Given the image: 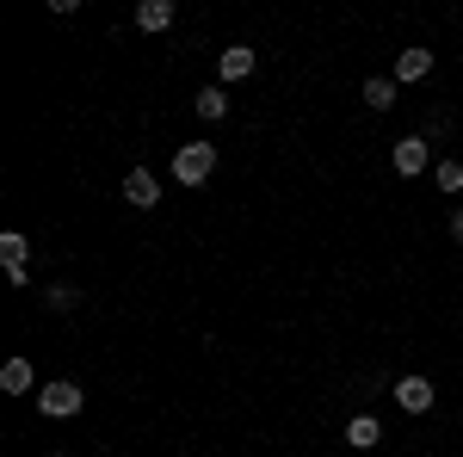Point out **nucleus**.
<instances>
[{"instance_id":"13","label":"nucleus","mask_w":463,"mask_h":457,"mask_svg":"<svg viewBox=\"0 0 463 457\" xmlns=\"http://www.w3.org/2000/svg\"><path fill=\"white\" fill-rule=\"evenodd\" d=\"M364 106H371V111H390L395 106V74H371V81H364Z\"/></svg>"},{"instance_id":"12","label":"nucleus","mask_w":463,"mask_h":457,"mask_svg":"<svg viewBox=\"0 0 463 457\" xmlns=\"http://www.w3.org/2000/svg\"><path fill=\"white\" fill-rule=\"evenodd\" d=\"M174 25V0H143L137 6V32H167Z\"/></svg>"},{"instance_id":"16","label":"nucleus","mask_w":463,"mask_h":457,"mask_svg":"<svg viewBox=\"0 0 463 457\" xmlns=\"http://www.w3.org/2000/svg\"><path fill=\"white\" fill-rule=\"evenodd\" d=\"M451 242H463V205L451 211Z\"/></svg>"},{"instance_id":"8","label":"nucleus","mask_w":463,"mask_h":457,"mask_svg":"<svg viewBox=\"0 0 463 457\" xmlns=\"http://www.w3.org/2000/svg\"><path fill=\"white\" fill-rule=\"evenodd\" d=\"M192 106H198V118H204V124H222V118H229V87H222V81L198 87V100H192Z\"/></svg>"},{"instance_id":"15","label":"nucleus","mask_w":463,"mask_h":457,"mask_svg":"<svg viewBox=\"0 0 463 457\" xmlns=\"http://www.w3.org/2000/svg\"><path fill=\"white\" fill-rule=\"evenodd\" d=\"M43 303H50L56 316H69L74 303H80V290H74V284H50V290H43Z\"/></svg>"},{"instance_id":"6","label":"nucleus","mask_w":463,"mask_h":457,"mask_svg":"<svg viewBox=\"0 0 463 457\" xmlns=\"http://www.w3.org/2000/svg\"><path fill=\"white\" fill-rule=\"evenodd\" d=\"M124 198H130L137 211H155V205H161V186H155V174H148V167H130V174H124Z\"/></svg>"},{"instance_id":"14","label":"nucleus","mask_w":463,"mask_h":457,"mask_svg":"<svg viewBox=\"0 0 463 457\" xmlns=\"http://www.w3.org/2000/svg\"><path fill=\"white\" fill-rule=\"evenodd\" d=\"M432 186H439V192H451V198L463 192V161H458V155H445V161H432Z\"/></svg>"},{"instance_id":"3","label":"nucleus","mask_w":463,"mask_h":457,"mask_svg":"<svg viewBox=\"0 0 463 457\" xmlns=\"http://www.w3.org/2000/svg\"><path fill=\"white\" fill-rule=\"evenodd\" d=\"M0 266H6V279H13V284H32V242H25L19 229L0 235Z\"/></svg>"},{"instance_id":"4","label":"nucleus","mask_w":463,"mask_h":457,"mask_svg":"<svg viewBox=\"0 0 463 457\" xmlns=\"http://www.w3.org/2000/svg\"><path fill=\"white\" fill-rule=\"evenodd\" d=\"M427 167H432V142L427 137H402V142H395V174H402V179L427 174Z\"/></svg>"},{"instance_id":"7","label":"nucleus","mask_w":463,"mask_h":457,"mask_svg":"<svg viewBox=\"0 0 463 457\" xmlns=\"http://www.w3.org/2000/svg\"><path fill=\"white\" fill-rule=\"evenodd\" d=\"M395 402H402V414H432V377H402Z\"/></svg>"},{"instance_id":"2","label":"nucleus","mask_w":463,"mask_h":457,"mask_svg":"<svg viewBox=\"0 0 463 457\" xmlns=\"http://www.w3.org/2000/svg\"><path fill=\"white\" fill-rule=\"evenodd\" d=\"M211 174H216V148L211 142H185V148H174V179L179 186H204Z\"/></svg>"},{"instance_id":"5","label":"nucleus","mask_w":463,"mask_h":457,"mask_svg":"<svg viewBox=\"0 0 463 457\" xmlns=\"http://www.w3.org/2000/svg\"><path fill=\"white\" fill-rule=\"evenodd\" d=\"M253 62H260V56H253L248 43H229V50L216 56V81H222V87H235V81H248V74H253Z\"/></svg>"},{"instance_id":"10","label":"nucleus","mask_w":463,"mask_h":457,"mask_svg":"<svg viewBox=\"0 0 463 457\" xmlns=\"http://www.w3.org/2000/svg\"><path fill=\"white\" fill-rule=\"evenodd\" d=\"M346 445H353V452H377V445H383V426L371 421V414H353V421H346Z\"/></svg>"},{"instance_id":"11","label":"nucleus","mask_w":463,"mask_h":457,"mask_svg":"<svg viewBox=\"0 0 463 457\" xmlns=\"http://www.w3.org/2000/svg\"><path fill=\"white\" fill-rule=\"evenodd\" d=\"M432 74V50H402V56H395V87H402V81H427Z\"/></svg>"},{"instance_id":"9","label":"nucleus","mask_w":463,"mask_h":457,"mask_svg":"<svg viewBox=\"0 0 463 457\" xmlns=\"http://www.w3.org/2000/svg\"><path fill=\"white\" fill-rule=\"evenodd\" d=\"M0 389H6V395H32L37 371L25 365V358H6V365H0Z\"/></svg>"},{"instance_id":"1","label":"nucleus","mask_w":463,"mask_h":457,"mask_svg":"<svg viewBox=\"0 0 463 457\" xmlns=\"http://www.w3.org/2000/svg\"><path fill=\"white\" fill-rule=\"evenodd\" d=\"M80 408H87V389L69 384V377H56V384L37 389V414H50V421H74Z\"/></svg>"}]
</instances>
